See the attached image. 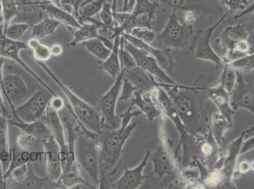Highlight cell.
Returning <instances> with one entry per match:
<instances>
[{"label":"cell","mask_w":254,"mask_h":189,"mask_svg":"<svg viewBox=\"0 0 254 189\" xmlns=\"http://www.w3.org/2000/svg\"><path fill=\"white\" fill-rule=\"evenodd\" d=\"M211 80L210 76L203 74L192 86L178 84L166 89L182 123L191 135H201L200 132L207 129L209 118L205 116L203 109L205 100L208 98L204 89Z\"/></svg>","instance_id":"1"},{"label":"cell","mask_w":254,"mask_h":189,"mask_svg":"<svg viewBox=\"0 0 254 189\" xmlns=\"http://www.w3.org/2000/svg\"><path fill=\"white\" fill-rule=\"evenodd\" d=\"M137 124H130L127 128L115 131L103 128L97 137L99 151V189L111 188L112 177L122 163L125 144L135 130Z\"/></svg>","instance_id":"2"},{"label":"cell","mask_w":254,"mask_h":189,"mask_svg":"<svg viewBox=\"0 0 254 189\" xmlns=\"http://www.w3.org/2000/svg\"><path fill=\"white\" fill-rule=\"evenodd\" d=\"M154 102L158 105L163 114L174 124L180 135L177 151L182 147L183 153L181 157V167L184 168L195 162L197 156L198 136L191 135L187 130L180 119L174 103L163 87L156 88L151 92Z\"/></svg>","instance_id":"3"},{"label":"cell","mask_w":254,"mask_h":189,"mask_svg":"<svg viewBox=\"0 0 254 189\" xmlns=\"http://www.w3.org/2000/svg\"><path fill=\"white\" fill-rule=\"evenodd\" d=\"M36 63L52 78L64 92L70 102V106L73 114H75V121L81 130L86 133H100L103 129L102 118L98 109L73 93V91L64 85L45 63Z\"/></svg>","instance_id":"4"},{"label":"cell","mask_w":254,"mask_h":189,"mask_svg":"<svg viewBox=\"0 0 254 189\" xmlns=\"http://www.w3.org/2000/svg\"><path fill=\"white\" fill-rule=\"evenodd\" d=\"M75 160L82 173L89 179L90 183L99 189V151L97 145L98 134L86 133L79 126L76 128Z\"/></svg>","instance_id":"5"},{"label":"cell","mask_w":254,"mask_h":189,"mask_svg":"<svg viewBox=\"0 0 254 189\" xmlns=\"http://www.w3.org/2000/svg\"><path fill=\"white\" fill-rule=\"evenodd\" d=\"M193 34V25L180 22L177 11L173 10L165 28L159 34L152 44L162 49H182L190 43Z\"/></svg>","instance_id":"6"},{"label":"cell","mask_w":254,"mask_h":189,"mask_svg":"<svg viewBox=\"0 0 254 189\" xmlns=\"http://www.w3.org/2000/svg\"><path fill=\"white\" fill-rule=\"evenodd\" d=\"M230 14L229 11L221 16L215 24L208 28L199 30L191 43L190 50L191 54L196 59L211 62L214 63L216 69L222 68L224 66L222 59L219 57L211 46V38L214 31L225 18Z\"/></svg>","instance_id":"7"},{"label":"cell","mask_w":254,"mask_h":189,"mask_svg":"<svg viewBox=\"0 0 254 189\" xmlns=\"http://www.w3.org/2000/svg\"><path fill=\"white\" fill-rule=\"evenodd\" d=\"M124 72L123 69L109 91L101 97L99 112L102 118L103 129L115 131L121 126V119L117 116L116 109L123 81Z\"/></svg>","instance_id":"8"},{"label":"cell","mask_w":254,"mask_h":189,"mask_svg":"<svg viewBox=\"0 0 254 189\" xmlns=\"http://www.w3.org/2000/svg\"><path fill=\"white\" fill-rule=\"evenodd\" d=\"M52 96L50 92L37 91L22 104L15 107L13 115L15 121L24 123L38 121L46 112Z\"/></svg>","instance_id":"9"},{"label":"cell","mask_w":254,"mask_h":189,"mask_svg":"<svg viewBox=\"0 0 254 189\" xmlns=\"http://www.w3.org/2000/svg\"><path fill=\"white\" fill-rule=\"evenodd\" d=\"M27 48L28 47H27L26 44L22 41L12 40L4 35L0 36V56L4 57V59H10L19 64L25 71H27L39 84L42 85L46 91L50 92L53 96H57L56 92L53 91L45 81L41 79L20 57V51L22 50L27 49Z\"/></svg>","instance_id":"10"},{"label":"cell","mask_w":254,"mask_h":189,"mask_svg":"<svg viewBox=\"0 0 254 189\" xmlns=\"http://www.w3.org/2000/svg\"><path fill=\"white\" fill-rule=\"evenodd\" d=\"M159 4H163L172 10L193 11L198 15L203 14L207 17L216 18L222 16V9L215 4L209 3L205 0H151Z\"/></svg>","instance_id":"11"},{"label":"cell","mask_w":254,"mask_h":189,"mask_svg":"<svg viewBox=\"0 0 254 189\" xmlns=\"http://www.w3.org/2000/svg\"><path fill=\"white\" fill-rule=\"evenodd\" d=\"M124 47L130 53L131 56L133 57L136 64L138 66L141 67L147 72L149 73L161 81L163 84L177 85V82H175L172 78L168 75L166 71L163 70L160 66L159 65L156 59L154 58L152 55L144 50L138 49L134 46L131 45L130 43L124 41Z\"/></svg>","instance_id":"12"},{"label":"cell","mask_w":254,"mask_h":189,"mask_svg":"<svg viewBox=\"0 0 254 189\" xmlns=\"http://www.w3.org/2000/svg\"><path fill=\"white\" fill-rule=\"evenodd\" d=\"M236 83L230 93V104L232 109L236 112L244 109L254 114V87L244 80L243 73L236 71Z\"/></svg>","instance_id":"13"},{"label":"cell","mask_w":254,"mask_h":189,"mask_svg":"<svg viewBox=\"0 0 254 189\" xmlns=\"http://www.w3.org/2000/svg\"><path fill=\"white\" fill-rule=\"evenodd\" d=\"M207 131L198 138L196 158L205 169L211 171L223 155V148L219 146L212 137L208 127Z\"/></svg>","instance_id":"14"},{"label":"cell","mask_w":254,"mask_h":189,"mask_svg":"<svg viewBox=\"0 0 254 189\" xmlns=\"http://www.w3.org/2000/svg\"><path fill=\"white\" fill-rule=\"evenodd\" d=\"M159 5L151 0H135L130 11L131 28L153 29Z\"/></svg>","instance_id":"15"},{"label":"cell","mask_w":254,"mask_h":189,"mask_svg":"<svg viewBox=\"0 0 254 189\" xmlns=\"http://www.w3.org/2000/svg\"><path fill=\"white\" fill-rule=\"evenodd\" d=\"M4 96L10 105L13 116L15 107L29 98V89L22 78L17 74H3Z\"/></svg>","instance_id":"16"},{"label":"cell","mask_w":254,"mask_h":189,"mask_svg":"<svg viewBox=\"0 0 254 189\" xmlns=\"http://www.w3.org/2000/svg\"><path fill=\"white\" fill-rule=\"evenodd\" d=\"M41 142L44 149L47 176L52 181H57L62 174L59 145L52 135L42 138Z\"/></svg>","instance_id":"17"},{"label":"cell","mask_w":254,"mask_h":189,"mask_svg":"<svg viewBox=\"0 0 254 189\" xmlns=\"http://www.w3.org/2000/svg\"><path fill=\"white\" fill-rule=\"evenodd\" d=\"M127 42L134 46L135 47L145 50L156 59L159 65L166 73H172L174 71L175 61L172 54V50L159 49L149 44L145 43L128 33H123L121 35Z\"/></svg>","instance_id":"18"},{"label":"cell","mask_w":254,"mask_h":189,"mask_svg":"<svg viewBox=\"0 0 254 189\" xmlns=\"http://www.w3.org/2000/svg\"><path fill=\"white\" fill-rule=\"evenodd\" d=\"M151 150H148L145 153L143 160L135 168H128L125 167L123 175L113 182L111 185V188L116 189H139L142 185L145 180L148 178L149 175H143V171L148 163Z\"/></svg>","instance_id":"19"},{"label":"cell","mask_w":254,"mask_h":189,"mask_svg":"<svg viewBox=\"0 0 254 189\" xmlns=\"http://www.w3.org/2000/svg\"><path fill=\"white\" fill-rule=\"evenodd\" d=\"M124 78L128 80L137 91L141 92L142 94L151 92L156 88L159 87L166 89L167 88L174 86V85L156 82L153 76L141 67L138 66L129 70H124Z\"/></svg>","instance_id":"20"},{"label":"cell","mask_w":254,"mask_h":189,"mask_svg":"<svg viewBox=\"0 0 254 189\" xmlns=\"http://www.w3.org/2000/svg\"><path fill=\"white\" fill-rule=\"evenodd\" d=\"M246 131L240 135L237 139L223 149L224 162L222 168H221L225 178V189H235L232 175L235 171V165L238 157L240 156V147L244 142Z\"/></svg>","instance_id":"21"},{"label":"cell","mask_w":254,"mask_h":189,"mask_svg":"<svg viewBox=\"0 0 254 189\" xmlns=\"http://www.w3.org/2000/svg\"><path fill=\"white\" fill-rule=\"evenodd\" d=\"M254 29L249 30L246 25L238 24L231 25L224 30L220 38L216 39L215 44L220 46L221 54L219 56L223 57L233 49L235 44L239 41L247 40Z\"/></svg>","instance_id":"22"},{"label":"cell","mask_w":254,"mask_h":189,"mask_svg":"<svg viewBox=\"0 0 254 189\" xmlns=\"http://www.w3.org/2000/svg\"><path fill=\"white\" fill-rule=\"evenodd\" d=\"M46 125L53 138L59 144L60 149V160L62 167L65 161L66 154V142L65 130L63 123L59 115V112L53 110L48 105L46 110Z\"/></svg>","instance_id":"23"},{"label":"cell","mask_w":254,"mask_h":189,"mask_svg":"<svg viewBox=\"0 0 254 189\" xmlns=\"http://www.w3.org/2000/svg\"><path fill=\"white\" fill-rule=\"evenodd\" d=\"M204 92L209 100L218 107L219 113L223 115L231 123H233V117L235 111L230 104V93L226 91L220 84L214 87L205 86Z\"/></svg>","instance_id":"24"},{"label":"cell","mask_w":254,"mask_h":189,"mask_svg":"<svg viewBox=\"0 0 254 189\" xmlns=\"http://www.w3.org/2000/svg\"><path fill=\"white\" fill-rule=\"evenodd\" d=\"M101 28L106 29V27L104 26L102 23H101V24H94V23L88 22L84 23L73 34V40L68 44V47H75L78 44L82 43L84 41L91 40V39H98L99 40L102 41L108 48L112 49L113 46V41L112 42L111 39L101 36L99 34V29Z\"/></svg>","instance_id":"25"},{"label":"cell","mask_w":254,"mask_h":189,"mask_svg":"<svg viewBox=\"0 0 254 189\" xmlns=\"http://www.w3.org/2000/svg\"><path fill=\"white\" fill-rule=\"evenodd\" d=\"M149 160L153 163V174L158 176L159 181L163 179L165 175L172 174L175 170L174 163L162 144L151 149Z\"/></svg>","instance_id":"26"},{"label":"cell","mask_w":254,"mask_h":189,"mask_svg":"<svg viewBox=\"0 0 254 189\" xmlns=\"http://www.w3.org/2000/svg\"><path fill=\"white\" fill-rule=\"evenodd\" d=\"M134 97L131 98V104L135 105L138 109L145 114L149 121H153L158 117L162 116L163 112L154 102L151 92L141 93L136 91Z\"/></svg>","instance_id":"27"},{"label":"cell","mask_w":254,"mask_h":189,"mask_svg":"<svg viewBox=\"0 0 254 189\" xmlns=\"http://www.w3.org/2000/svg\"><path fill=\"white\" fill-rule=\"evenodd\" d=\"M57 182L60 189H72L73 187L81 184L89 187L90 189H96L95 186L84 178L77 161L73 163L69 169L62 172L61 177Z\"/></svg>","instance_id":"28"},{"label":"cell","mask_w":254,"mask_h":189,"mask_svg":"<svg viewBox=\"0 0 254 189\" xmlns=\"http://www.w3.org/2000/svg\"><path fill=\"white\" fill-rule=\"evenodd\" d=\"M17 189H60L57 181H52L48 176L40 177L34 172L31 161L28 163V172L26 178L18 184Z\"/></svg>","instance_id":"29"},{"label":"cell","mask_w":254,"mask_h":189,"mask_svg":"<svg viewBox=\"0 0 254 189\" xmlns=\"http://www.w3.org/2000/svg\"><path fill=\"white\" fill-rule=\"evenodd\" d=\"M64 130L67 134L66 142V154L65 161L62 165V172L69 169L73 163L75 162V142L77 138V130L74 128V121L70 117H64L63 120Z\"/></svg>","instance_id":"30"},{"label":"cell","mask_w":254,"mask_h":189,"mask_svg":"<svg viewBox=\"0 0 254 189\" xmlns=\"http://www.w3.org/2000/svg\"><path fill=\"white\" fill-rule=\"evenodd\" d=\"M211 117V121L209 123L208 122L207 127L217 143L219 146L222 147L225 133L233 128V124L216 110L212 111Z\"/></svg>","instance_id":"31"},{"label":"cell","mask_w":254,"mask_h":189,"mask_svg":"<svg viewBox=\"0 0 254 189\" xmlns=\"http://www.w3.org/2000/svg\"><path fill=\"white\" fill-rule=\"evenodd\" d=\"M40 8L47 12L51 18L57 20L61 24L66 25L69 29H77L81 26V24L72 13L64 8L53 5L48 1L43 4Z\"/></svg>","instance_id":"32"},{"label":"cell","mask_w":254,"mask_h":189,"mask_svg":"<svg viewBox=\"0 0 254 189\" xmlns=\"http://www.w3.org/2000/svg\"><path fill=\"white\" fill-rule=\"evenodd\" d=\"M120 37H116L113 39V46L110 56L101 62L100 68L113 78L119 77L122 72V68L119 58Z\"/></svg>","instance_id":"33"},{"label":"cell","mask_w":254,"mask_h":189,"mask_svg":"<svg viewBox=\"0 0 254 189\" xmlns=\"http://www.w3.org/2000/svg\"><path fill=\"white\" fill-rule=\"evenodd\" d=\"M8 124L19 129L22 132L33 136L38 140H41L51 135L47 125L39 121L32 122V123H24V122L15 121V120H10L8 121Z\"/></svg>","instance_id":"34"},{"label":"cell","mask_w":254,"mask_h":189,"mask_svg":"<svg viewBox=\"0 0 254 189\" xmlns=\"http://www.w3.org/2000/svg\"><path fill=\"white\" fill-rule=\"evenodd\" d=\"M9 145L8 123L6 116L0 113V160L3 168L8 167L10 155Z\"/></svg>","instance_id":"35"},{"label":"cell","mask_w":254,"mask_h":189,"mask_svg":"<svg viewBox=\"0 0 254 189\" xmlns=\"http://www.w3.org/2000/svg\"><path fill=\"white\" fill-rule=\"evenodd\" d=\"M106 1V0H92L82 6L78 11V21L81 25L86 22L101 24V22L94 20L93 17L100 12Z\"/></svg>","instance_id":"36"},{"label":"cell","mask_w":254,"mask_h":189,"mask_svg":"<svg viewBox=\"0 0 254 189\" xmlns=\"http://www.w3.org/2000/svg\"><path fill=\"white\" fill-rule=\"evenodd\" d=\"M61 25L57 20L49 17L41 20L32 27L31 38L38 39L45 38L46 37L52 35Z\"/></svg>","instance_id":"37"},{"label":"cell","mask_w":254,"mask_h":189,"mask_svg":"<svg viewBox=\"0 0 254 189\" xmlns=\"http://www.w3.org/2000/svg\"><path fill=\"white\" fill-rule=\"evenodd\" d=\"M85 49L95 56L101 62L105 61L110 56L112 49L108 48L102 41L98 39H91L82 43Z\"/></svg>","instance_id":"38"},{"label":"cell","mask_w":254,"mask_h":189,"mask_svg":"<svg viewBox=\"0 0 254 189\" xmlns=\"http://www.w3.org/2000/svg\"><path fill=\"white\" fill-rule=\"evenodd\" d=\"M31 160V154L27 151H20L17 148L10 149V161L8 166L4 171V178L10 175L11 171L20 166L26 164Z\"/></svg>","instance_id":"39"},{"label":"cell","mask_w":254,"mask_h":189,"mask_svg":"<svg viewBox=\"0 0 254 189\" xmlns=\"http://www.w3.org/2000/svg\"><path fill=\"white\" fill-rule=\"evenodd\" d=\"M1 1L4 32L11 21L19 14V11L15 0H1Z\"/></svg>","instance_id":"40"},{"label":"cell","mask_w":254,"mask_h":189,"mask_svg":"<svg viewBox=\"0 0 254 189\" xmlns=\"http://www.w3.org/2000/svg\"><path fill=\"white\" fill-rule=\"evenodd\" d=\"M230 68L235 71H239L242 73L252 72L254 68V54L246 55L240 57L226 64Z\"/></svg>","instance_id":"41"},{"label":"cell","mask_w":254,"mask_h":189,"mask_svg":"<svg viewBox=\"0 0 254 189\" xmlns=\"http://www.w3.org/2000/svg\"><path fill=\"white\" fill-rule=\"evenodd\" d=\"M223 71L219 78V84L226 91L230 93L234 87L237 80L236 71L233 70L228 65H224Z\"/></svg>","instance_id":"42"},{"label":"cell","mask_w":254,"mask_h":189,"mask_svg":"<svg viewBox=\"0 0 254 189\" xmlns=\"http://www.w3.org/2000/svg\"><path fill=\"white\" fill-rule=\"evenodd\" d=\"M31 27L26 23H17L9 25L4 32V35L8 38L14 41H20L24 34L28 31Z\"/></svg>","instance_id":"43"},{"label":"cell","mask_w":254,"mask_h":189,"mask_svg":"<svg viewBox=\"0 0 254 189\" xmlns=\"http://www.w3.org/2000/svg\"><path fill=\"white\" fill-rule=\"evenodd\" d=\"M125 39L121 36L120 37V46L119 50V58L120 61V64L122 70H129L135 68L137 66V64L135 61L133 57L131 56L130 52L127 50L124 47V43Z\"/></svg>","instance_id":"44"},{"label":"cell","mask_w":254,"mask_h":189,"mask_svg":"<svg viewBox=\"0 0 254 189\" xmlns=\"http://www.w3.org/2000/svg\"><path fill=\"white\" fill-rule=\"evenodd\" d=\"M99 13L101 22L104 26L106 29L112 30L115 25L113 17L112 4L106 1Z\"/></svg>","instance_id":"45"},{"label":"cell","mask_w":254,"mask_h":189,"mask_svg":"<svg viewBox=\"0 0 254 189\" xmlns=\"http://www.w3.org/2000/svg\"><path fill=\"white\" fill-rule=\"evenodd\" d=\"M46 1L42 0H15L19 13L32 12L37 8H40Z\"/></svg>","instance_id":"46"},{"label":"cell","mask_w":254,"mask_h":189,"mask_svg":"<svg viewBox=\"0 0 254 189\" xmlns=\"http://www.w3.org/2000/svg\"><path fill=\"white\" fill-rule=\"evenodd\" d=\"M131 36L145 43L151 45L156 38V34L152 30L147 28H134L131 30Z\"/></svg>","instance_id":"47"},{"label":"cell","mask_w":254,"mask_h":189,"mask_svg":"<svg viewBox=\"0 0 254 189\" xmlns=\"http://www.w3.org/2000/svg\"><path fill=\"white\" fill-rule=\"evenodd\" d=\"M32 56L36 62L41 63L48 61L52 56L50 47L41 43L32 50Z\"/></svg>","instance_id":"48"},{"label":"cell","mask_w":254,"mask_h":189,"mask_svg":"<svg viewBox=\"0 0 254 189\" xmlns=\"http://www.w3.org/2000/svg\"><path fill=\"white\" fill-rule=\"evenodd\" d=\"M136 91H137V89L128 80L124 78L121 89H120L119 100L127 102L131 100Z\"/></svg>","instance_id":"49"},{"label":"cell","mask_w":254,"mask_h":189,"mask_svg":"<svg viewBox=\"0 0 254 189\" xmlns=\"http://www.w3.org/2000/svg\"><path fill=\"white\" fill-rule=\"evenodd\" d=\"M37 138L29 134L22 132L16 139L17 146L22 150H27L36 144Z\"/></svg>","instance_id":"50"},{"label":"cell","mask_w":254,"mask_h":189,"mask_svg":"<svg viewBox=\"0 0 254 189\" xmlns=\"http://www.w3.org/2000/svg\"><path fill=\"white\" fill-rule=\"evenodd\" d=\"M133 105L131 104L129 106L128 109L126 112L119 114L120 118L121 119V127L122 128H127L130 124V121L136 117H139L142 114L139 109L131 112Z\"/></svg>","instance_id":"51"},{"label":"cell","mask_w":254,"mask_h":189,"mask_svg":"<svg viewBox=\"0 0 254 189\" xmlns=\"http://www.w3.org/2000/svg\"><path fill=\"white\" fill-rule=\"evenodd\" d=\"M221 4L228 8L230 13L236 12L239 10H243L249 3L244 0H219Z\"/></svg>","instance_id":"52"},{"label":"cell","mask_w":254,"mask_h":189,"mask_svg":"<svg viewBox=\"0 0 254 189\" xmlns=\"http://www.w3.org/2000/svg\"><path fill=\"white\" fill-rule=\"evenodd\" d=\"M65 105V102L59 95L53 96L50 100L49 104H48V106L52 109L58 112L60 111Z\"/></svg>","instance_id":"53"},{"label":"cell","mask_w":254,"mask_h":189,"mask_svg":"<svg viewBox=\"0 0 254 189\" xmlns=\"http://www.w3.org/2000/svg\"><path fill=\"white\" fill-rule=\"evenodd\" d=\"M254 138H249V139L244 140L242 142L241 147H240V155L246 153L247 152L252 150L254 149Z\"/></svg>","instance_id":"54"},{"label":"cell","mask_w":254,"mask_h":189,"mask_svg":"<svg viewBox=\"0 0 254 189\" xmlns=\"http://www.w3.org/2000/svg\"><path fill=\"white\" fill-rule=\"evenodd\" d=\"M198 15V13L193 11L184 12L183 23L188 25H193V23L197 22Z\"/></svg>","instance_id":"55"},{"label":"cell","mask_w":254,"mask_h":189,"mask_svg":"<svg viewBox=\"0 0 254 189\" xmlns=\"http://www.w3.org/2000/svg\"><path fill=\"white\" fill-rule=\"evenodd\" d=\"M254 162H249L248 161H242L239 165L237 171L240 174H246V173L250 171L251 168H253V164Z\"/></svg>","instance_id":"56"},{"label":"cell","mask_w":254,"mask_h":189,"mask_svg":"<svg viewBox=\"0 0 254 189\" xmlns=\"http://www.w3.org/2000/svg\"><path fill=\"white\" fill-rule=\"evenodd\" d=\"M50 48L52 56H60L63 52V47L60 44H53Z\"/></svg>","instance_id":"57"},{"label":"cell","mask_w":254,"mask_h":189,"mask_svg":"<svg viewBox=\"0 0 254 189\" xmlns=\"http://www.w3.org/2000/svg\"><path fill=\"white\" fill-rule=\"evenodd\" d=\"M40 43H41L39 42V39L35 38H31V39H29L28 41H27L26 45L27 47L29 48L30 49L32 50Z\"/></svg>","instance_id":"58"},{"label":"cell","mask_w":254,"mask_h":189,"mask_svg":"<svg viewBox=\"0 0 254 189\" xmlns=\"http://www.w3.org/2000/svg\"><path fill=\"white\" fill-rule=\"evenodd\" d=\"M0 189H4V170L1 160H0Z\"/></svg>","instance_id":"59"},{"label":"cell","mask_w":254,"mask_h":189,"mask_svg":"<svg viewBox=\"0 0 254 189\" xmlns=\"http://www.w3.org/2000/svg\"><path fill=\"white\" fill-rule=\"evenodd\" d=\"M0 109L1 110L2 113L4 116H6V114H8L7 110H6L5 105H4V100L3 96H2V92L1 89H0Z\"/></svg>","instance_id":"60"},{"label":"cell","mask_w":254,"mask_h":189,"mask_svg":"<svg viewBox=\"0 0 254 189\" xmlns=\"http://www.w3.org/2000/svg\"><path fill=\"white\" fill-rule=\"evenodd\" d=\"M254 11V3L252 4L247 9H244L243 11L240 15L235 17V18H239L242 17H243L245 15L247 14V13H249L250 12H253Z\"/></svg>","instance_id":"61"},{"label":"cell","mask_w":254,"mask_h":189,"mask_svg":"<svg viewBox=\"0 0 254 189\" xmlns=\"http://www.w3.org/2000/svg\"><path fill=\"white\" fill-rule=\"evenodd\" d=\"M48 1H49L51 4H53V5L63 8V7H62V0H48Z\"/></svg>","instance_id":"62"},{"label":"cell","mask_w":254,"mask_h":189,"mask_svg":"<svg viewBox=\"0 0 254 189\" xmlns=\"http://www.w3.org/2000/svg\"><path fill=\"white\" fill-rule=\"evenodd\" d=\"M0 15H2L1 1L0 0Z\"/></svg>","instance_id":"63"},{"label":"cell","mask_w":254,"mask_h":189,"mask_svg":"<svg viewBox=\"0 0 254 189\" xmlns=\"http://www.w3.org/2000/svg\"><path fill=\"white\" fill-rule=\"evenodd\" d=\"M244 1L247 2V3H249L251 1H254V0H244Z\"/></svg>","instance_id":"64"}]
</instances>
